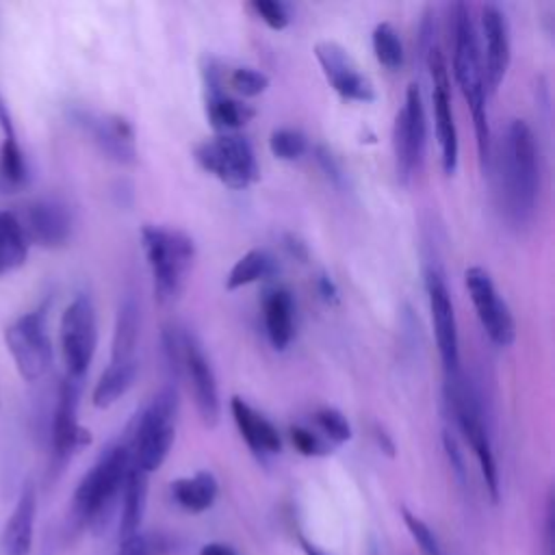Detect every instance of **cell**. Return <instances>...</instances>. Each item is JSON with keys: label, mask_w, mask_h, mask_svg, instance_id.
<instances>
[{"label": "cell", "mask_w": 555, "mask_h": 555, "mask_svg": "<svg viewBox=\"0 0 555 555\" xmlns=\"http://www.w3.org/2000/svg\"><path fill=\"white\" fill-rule=\"evenodd\" d=\"M278 271L275 258L267 249H249L245 251L225 278V291H236L258 280H267Z\"/></svg>", "instance_id": "obj_28"}, {"label": "cell", "mask_w": 555, "mask_h": 555, "mask_svg": "<svg viewBox=\"0 0 555 555\" xmlns=\"http://www.w3.org/2000/svg\"><path fill=\"white\" fill-rule=\"evenodd\" d=\"M314 160L317 165L321 167V171L327 176V180L336 186H343L345 184V171H343V165L338 160V156L325 147V145H317L314 147Z\"/></svg>", "instance_id": "obj_37"}, {"label": "cell", "mask_w": 555, "mask_h": 555, "mask_svg": "<svg viewBox=\"0 0 555 555\" xmlns=\"http://www.w3.org/2000/svg\"><path fill=\"white\" fill-rule=\"evenodd\" d=\"M555 503H553V492H548L546 496V505H544V520H542V546H540V555H555Z\"/></svg>", "instance_id": "obj_38"}, {"label": "cell", "mask_w": 555, "mask_h": 555, "mask_svg": "<svg viewBox=\"0 0 555 555\" xmlns=\"http://www.w3.org/2000/svg\"><path fill=\"white\" fill-rule=\"evenodd\" d=\"M182 375L193 388V399L202 423L206 427H215L221 414L217 377L202 345L189 332L182 334Z\"/></svg>", "instance_id": "obj_15"}, {"label": "cell", "mask_w": 555, "mask_h": 555, "mask_svg": "<svg viewBox=\"0 0 555 555\" xmlns=\"http://www.w3.org/2000/svg\"><path fill=\"white\" fill-rule=\"evenodd\" d=\"M230 410H232V418L238 427L241 438L247 442V447L258 455H273L280 453L282 449V438L278 427L258 410H254L245 399L241 397H232L230 399Z\"/></svg>", "instance_id": "obj_20"}, {"label": "cell", "mask_w": 555, "mask_h": 555, "mask_svg": "<svg viewBox=\"0 0 555 555\" xmlns=\"http://www.w3.org/2000/svg\"><path fill=\"white\" fill-rule=\"evenodd\" d=\"M314 56L330 82V87L345 100L351 102H373L375 89L371 80L360 72L349 52L336 41H319L314 46Z\"/></svg>", "instance_id": "obj_16"}, {"label": "cell", "mask_w": 555, "mask_h": 555, "mask_svg": "<svg viewBox=\"0 0 555 555\" xmlns=\"http://www.w3.org/2000/svg\"><path fill=\"white\" fill-rule=\"evenodd\" d=\"M479 20L483 35V82L486 91L494 93L501 87L512 59L509 24L505 13L496 4H483Z\"/></svg>", "instance_id": "obj_19"}, {"label": "cell", "mask_w": 555, "mask_h": 555, "mask_svg": "<svg viewBox=\"0 0 555 555\" xmlns=\"http://www.w3.org/2000/svg\"><path fill=\"white\" fill-rule=\"evenodd\" d=\"M67 117L76 128L89 134L91 141L111 160L119 165L137 163L139 152L134 143V128L126 117L113 115V113H98L85 106H69Z\"/></svg>", "instance_id": "obj_11"}, {"label": "cell", "mask_w": 555, "mask_h": 555, "mask_svg": "<svg viewBox=\"0 0 555 555\" xmlns=\"http://www.w3.org/2000/svg\"><path fill=\"white\" fill-rule=\"evenodd\" d=\"M43 555H50V551H46V553H43Z\"/></svg>", "instance_id": "obj_46"}, {"label": "cell", "mask_w": 555, "mask_h": 555, "mask_svg": "<svg viewBox=\"0 0 555 555\" xmlns=\"http://www.w3.org/2000/svg\"><path fill=\"white\" fill-rule=\"evenodd\" d=\"M427 143V117L418 85H410L405 91V102L399 108L392 126V147L397 163V178L408 184L414 171L423 163V152Z\"/></svg>", "instance_id": "obj_10"}, {"label": "cell", "mask_w": 555, "mask_h": 555, "mask_svg": "<svg viewBox=\"0 0 555 555\" xmlns=\"http://www.w3.org/2000/svg\"><path fill=\"white\" fill-rule=\"evenodd\" d=\"M130 466V451L124 440L111 444L98 457L74 492L72 514L76 525L91 527L95 531H102V527L108 525L113 509L121 501Z\"/></svg>", "instance_id": "obj_3"}, {"label": "cell", "mask_w": 555, "mask_h": 555, "mask_svg": "<svg viewBox=\"0 0 555 555\" xmlns=\"http://www.w3.org/2000/svg\"><path fill=\"white\" fill-rule=\"evenodd\" d=\"M401 516H403V522H405L412 540L416 542L421 555H442V546L438 542V535L434 533V529L421 516H416L408 507H401Z\"/></svg>", "instance_id": "obj_33"}, {"label": "cell", "mask_w": 555, "mask_h": 555, "mask_svg": "<svg viewBox=\"0 0 555 555\" xmlns=\"http://www.w3.org/2000/svg\"><path fill=\"white\" fill-rule=\"evenodd\" d=\"M288 438H291L293 447L306 457H323V455L332 453V444L321 434H317L304 425H291Z\"/></svg>", "instance_id": "obj_35"}, {"label": "cell", "mask_w": 555, "mask_h": 555, "mask_svg": "<svg viewBox=\"0 0 555 555\" xmlns=\"http://www.w3.org/2000/svg\"><path fill=\"white\" fill-rule=\"evenodd\" d=\"M464 284L475 306L477 319L490 340L499 347H509L516 338V323L507 301L499 295L490 273L475 264L464 271Z\"/></svg>", "instance_id": "obj_12"}, {"label": "cell", "mask_w": 555, "mask_h": 555, "mask_svg": "<svg viewBox=\"0 0 555 555\" xmlns=\"http://www.w3.org/2000/svg\"><path fill=\"white\" fill-rule=\"evenodd\" d=\"M375 59L382 67L395 72L403 65V46L397 28L390 22H379L371 35Z\"/></svg>", "instance_id": "obj_30"}, {"label": "cell", "mask_w": 555, "mask_h": 555, "mask_svg": "<svg viewBox=\"0 0 555 555\" xmlns=\"http://www.w3.org/2000/svg\"><path fill=\"white\" fill-rule=\"evenodd\" d=\"M286 247H288V251H291L295 258H301V260H306V258H308V249H306V245H304L299 238H295L293 234H288V236H286Z\"/></svg>", "instance_id": "obj_43"}, {"label": "cell", "mask_w": 555, "mask_h": 555, "mask_svg": "<svg viewBox=\"0 0 555 555\" xmlns=\"http://www.w3.org/2000/svg\"><path fill=\"white\" fill-rule=\"evenodd\" d=\"M141 247L152 273L154 297L160 304L176 299L195 258L193 238L182 230L145 223L141 228Z\"/></svg>", "instance_id": "obj_5"}, {"label": "cell", "mask_w": 555, "mask_h": 555, "mask_svg": "<svg viewBox=\"0 0 555 555\" xmlns=\"http://www.w3.org/2000/svg\"><path fill=\"white\" fill-rule=\"evenodd\" d=\"M7 347L26 382L41 379L52 364V345L46 327V310H33L15 319L4 332Z\"/></svg>", "instance_id": "obj_8"}, {"label": "cell", "mask_w": 555, "mask_h": 555, "mask_svg": "<svg viewBox=\"0 0 555 555\" xmlns=\"http://www.w3.org/2000/svg\"><path fill=\"white\" fill-rule=\"evenodd\" d=\"M137 338H139V306H137V301L132 297H126L119 304V310H117L111 362L132 360L134 358Z\"/></svg>", "instance_id": "obj_29"}, {"label": "cell", "mask_w": 555, "mask_h": 555, "mask_svg": "<svg viewBox=\"0 0 555 555\" xmlns=\"http://www.w3.org/2000/svg\"><path fill=\"white\" fill-rule=\"evenodd\" d=\"M314 423H317V429L321 431V436L330 442V444H343V442H349L353 431H351V425L347 421V416L336 410V408H319L314 414H312Z\"/></svg>", "instance_id": "obj_32"}, {"label": "cell", "mask_w": 555, "mask_h": 555, "mask_svg": "<svg viewBox=\"0 0 555 555\" xmlns=\"http://www.w3.org/2000/svg\"><path fill=\"white\" fill-rule=\"evenodd\" d=\"M254 115L256 111L249 104L228 95L225 91L206 95V117L219 134H230L243 128Z\"/></svg>", "instance_id": "obj_26"}, {"label": "cell", "mask_w": 555, "mask_h": 555, "mask_svg": "<svg viewBox=\"0 0 555 555\" xmlns=\"http://www.w3.org/2000/svg\"><path fill=\"white\" fill-rule=\"evenodd\" d=\"M453 20V76L457 87L470 108L475 141L481 169L488 167L490 160V126L486 111V82H483V63L481 50L477 41V30L470 20L468 4L457 2L451 7Z\"/></svg>", "instance_id": "obj_1"}, {"label": "cell", "mask_w": 555, "mask_h": 555, "mask_svg": "<svg viewBox=\"0 0 555 555\" xmlns=\"http://www.w3.org/2000/svg\"><path fill=\"white\" fill-rule=\"evenodd\" d=\"M147 501V475L130 466V473L121 492V512H119V538H130L141 531L143 512Z\"/></svg>", "instance_id": "obj_24"}, {"label": "cell", "mask_w": 555, "mask_h": 555, "mask_svg": "<svg viewBox=\"0 0 555 555\" xmlns=\"http://www.w3.org/2000/svg\"><path fill=\"white\" fill-rule=\"evenodd\" d=\"M98 343L95 308L87 295H76L61 317V351L67 377L80 382Z\"/></svg>", "instance_id": "obj_9"}, {"label": "cell", "mask_w": 555, "mask_h": 555, "mask_svg": "<svg viewBox=\"0 0 555 555\" xmlns=\"http://www.w3.org/2000/svg\"><path fill=\"white\" fill-rule=\"evenodd\" d=\"M373 438H375V442H377V447L386 453V455H395V442H392V438L388 436V431L384 429V427H379V425H375V429H373Z\"/></svg>", "instance_id": "obj_41"}, {"label": "cell", "mask_w": 555, "mask_h": 555, "mask_svg": "<svg viewBox=\"0 0 555 555\" xmlns=\"http://www.w3.org/2000/svg\"><path fill=\"white\" fill-rule=\"evenodd\" d=\"M269 150L280 160H297L308 152V137L297 128H275L269 134Z\"/></svg>", "instance_id": "obj_31"}, {"label": "cell", "mask_w": 555, "mask_h": 555, "mask_svg": "<svg viewBox=\"0 0 555 555\" xmlns=\"http://www.w3.org/2000/svg\"><path fill=\"white\" fill-rule=\"evenodd\" d=\"M425 288L431 312L434 336L440 353V362L444 375L451 377L460 373V338H457V321L451 293L444 282V273L438 267H429L425 271Z\"/></svg>", "instance_id": "obj_14"}, {"label": "cell", "mask_w": 555, "mask_h": 555, "mask_svg": "<svg viewBox=\"0 0 555 555\" xmlns=\"http://www.w3.org/2000/svg\"><path fill=\"white\" fill-rule=\"evenodd\" d=\"M228 85L243 98H256L267 91L269 76L256 67H236L230 72Z\"/></svg>", "instance_id": "obj_34"}, {"label": "cell", "mask_w": 555, "mask_h": 555, "mask_svg": "<svg viewBox=\"0 0 555 555\" xmlns=\"http://www.w3.org/2000/svg\"><path fill=\"white\" fill-rule=\"evenodd\" d=\"M501 193L507 217L522 225L533 217L538 197V147L525 119H512L501 143Z\"/></svg>", "instance_id": "obj_2"}, {"label": "cell", "mask_w": 555, "mask_h": 555, "mask_svg": "<svg viewBox=\"0 0 555 555\" xmlns=\"http://www.w3.org/2000/svg\"><path fill=\"white\" fill-rule=\"evenodd\" d=\"M35 518H37V490L33 481H26L2 531L4 555L30 553L33 535H35Z\"/></svg>", "instance_id": "obj_21"}, {"label": "cell", "mask_w": 555, "mask_h": 555, "mask_svg": "<svg viewBox=\"0 0 555 555\" xmlns=\"http://www.w3.org/2000/svg\"><path fill=\"white\" fill-rule=\"evenodd\" d=\"M217 494H219V483L215 475L208 470H197L195 475L180 477L171 483L173 501L191 514H202L208 507H212Z\"/></svg>", "instance_id": "obj_23"}, {"label": "cell", "mask_w": 555, "mask_h": 555, "mask_svg": "<svg viewBox=\"0 0 555 555\" xmlns=\"http://www.w3.org/2000/svg\"><path fill=\"white\" fill-rule=\"evenodd\" d=\"M427 69L431 76V104H434V126H436V139L440 147V165L447 176H453L457 169V126L453 119V108H451V80H449V69L444 63V56L438 46H434L427 54Z\"/></svg>", "instance_id": "obj_13"}, {"label": "cell", "mask_w": 555, "mask_h": 555, "mask_svg": "<svg viewBox=\"0 0 555 555\" xmlns=\"http://www.w3.org/2000/svg\"><path fill=\"white\" fill-rule=\"evenodd\" d=\"M13 191H17L15 186H11L9 182H4L2 178H0V195H7V193H13Z\"/></svg>", "instance_id": "obj_45"}, {"label": "cell", "mask_w": 555, "mask_h": 555, "mask_svg": "<svg viewBox=\"0 0 555 555\" xmlns=\"http://www.w3.org/2000/svg\"><path fill=\"white\" fill-rule=\"evenodd\" d=\"M442 444H444V451H447V457H449V464H451L455 477L460 481H466V464H464V455L460 451V444H457L455 436L451 431H444L442 434Z\"/></svg>", "instance_id": "obj_39"}, {"label": "cell", "mask_w": 555, "mask_h": 555, "mask_svg": "<svg viewBox=\"0 0 555 555\" xmlns=\"http://www.w3.org/2000/svg\"><path fill=\"white\" fill-rule=\"evenodd\" d=\"M176 412L178 392L167 386L132 418L124 442L137 470L150 475L163 466L176 440Z\"/></svg>", "instance_id": "obj_4"}, {"label": "cell", "mask_w": 555, "mask_h": 555, "mask_svg": "<svg viewBox=\"0 0 555 555\" xmlns=\"http://www.w3.org/2000/svg\"><path fill=\"white\" fill-rule=\"evenodd\" d=\"M78 397H80V382L65 377L59 386L56 408L52 416V455L56 464H65L74 451L85 447L91 436L78 423Z\"/></svg>", "instance_id": "obj_17"}, {"label": "cell", "mask_w": 555, "mask_h": 555, "mask_svg": "<svg viewBox=\"0 0 555 555\" xmlns=\"http://www.w3.org/2000/svg\"><path fill=\"white\" fill-rule=\"evenodd\" d=\"M28 243L43 247H61L72 236V212L69 208L52 197H39L24 206L17 215Z\"/></svg>", "instance_id": "obj_18"}, {"label": "cell", "mask_w": 555, "mask_h": 555, "mask_svg": "<svg viewBox=\"0 0 555 555\" xmlns=\"http://www.w3.org/2000/svg\"><path fill=\"white\" fill-rule=\"evenodd\" d=\"M299 542H301V548H304L306 555H327L323 548H319L317 544H312V542L306 540V538H299Z\"/></svg>", "instance_id": "obj_44"}, {"label": "cell", "mask_w": 555, "mask_h": 555, "mask_svg": "<svg viewBox=\"0 0 555 555\" xmlns=\"http://www.w3.org/2000/svg\"><path fill=\"white\" fill-rule=\"evenodd\" d=\"M28 256V238L15 212L0 210V275L20 269Z\"/></svg>", "instance_id": "obj_27"}, {"label": "cell", "mask_w": 555, "mask_h": 555, "mask_svg": "<svg viewBox=\"0 0 555 555\" xmlns=\"http://www.w3.org/2000/svg\"><path fill=\"white\" fill-rule=\"evenodd\" d=\"M444 397H447L449 410L453 414V421H455L460 434L464 436V440L468 442V447L473 449V453L479 462L481 477L490 492V499L496 501L499 499V468H496L492 438H490V431L486 425V416H483L479 397H477L475 388L462 377V373L447 377Z\"/></svg>", "instance_id": "obj_6"}, {"label": "cell", "mask_w": 555, "mask_h": 555, "mask_svg": "<svg viewBox=\"0 0 555 555\" xmlns=\"http://www.w3.org/2000/svg\"><path fill=\"white\" fill-rule=\"evenodd\" d=\"M317 288H319V295L327 301V304H334V301H338V288H336V284H334V280L330 278V275H319V280H317Z\"/></svg>", "instance_id": "obj_40"}, {"label": "cell", "mask_w": 555, "mask_h": 555, "mask_svg": "<svg viewBox=\"0 0 555 555\" xmlns=\"http://www.w3.org/2000/svg\"><path fill=\"white\" fill-rule=\"evenodd\" d=\"M199 555H236V551L223 542H208L202 546Z\"/></svg>", "instance_id": "obj_42"}, {"label": "cell", "mask_w": 555, "mask_h": 555, "mask_svg": "<svg viewBox=\"0 0 555 555\" xmlns=\"http://www.w3.org/2000/svg\"><path fill=\"white\" fill-rule=\"evenodd\" d=\"M264 332L273 349L284 351L295 334V297L288 288H269L262 297Z\"/></svg>", "instance_id": "obj_22"}, {"label": "cell", "mask_w": 555, "mask_h": 555, "mask_svg": "<svg viewBox=\"0 0 555 555\" xmlns=\"http://www.w3.org/2000/svg\"><path fill=\"white\" fill-rule=\"evenodd\" d=\"M139 373V362L132 360H119V362H108V366L104 369V373L100 375L91 401L95 408H111L117 399H121V395H126L130 390V386L134 384Z\"/></svg>", "instance_id": "obj_25"}, {"label": "cell", "mask_w": 555, "mask_h": 555, "mask_svg": "<svg viewBox=\"0 0 555 555\" xmlns=\"http://www.w3.org/2000/svg\"><path fill=\"white\" fill-rule=\"evenodd\" d=\"M251 11L273 30H284L291 24V7L280 0H254Z\"/></svg>", "instance_id": "obj_36"}, {"label": "cell", "mask_w": 555, "mask_h": 555, "mask_svg": "<svg viewBox=\"0 0 555 555\" xmlns=\"http://www.w3.org/2000/svg\"><path fill=\"white\" fill-rule=\"evenodd\" d=\"M193 156L204 171L236 191L251 186L260 178L251 143L236 132L217 134L197 143Z\"/></svg>", "instance_id": "obj_7"}]
</instances>
